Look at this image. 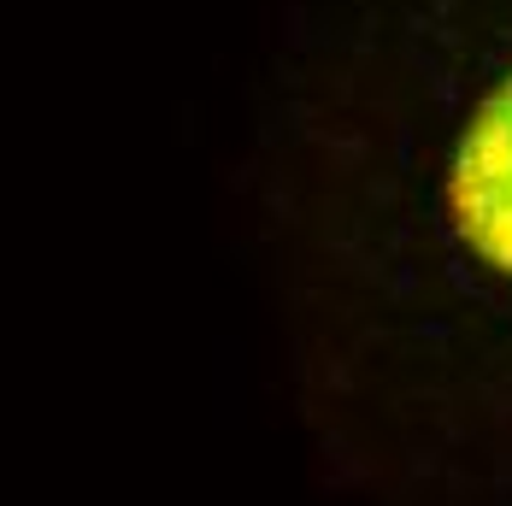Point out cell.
Returning a JSON list of instances; mask_svg holds the SVG:
<instances>
[{"mask_svg": "<svg viewBox=\"0 0 512 506\" xmlns=\"http://www.w3.org/2000/svg\"><path fill=\"white\" fill-rule=\"evenodd\" d=\"M448 206L465 248L512 277V77L501 95L483 101L477 124L465 130Z\"/></svg>", "mask_w": 512, "mask_h": 506, "instance_id": "1", "label": "cell"}]
</instances>
